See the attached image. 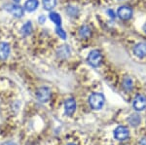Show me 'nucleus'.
<instances>
[{
  "instance_id": "3",
  "label": "nucleus",
  "mask_w": 146,
  "mask_h": 145,
  "mask_svg": "<svg viewBox=\"0 0 146 145\" xmlns=\"http://www.w3.org/2000/svg\"><path fill=\"white\" fill-rule=\"evenodd\" d=\"M5 10L15 18H22L23 16V12H25V9L23 7H21L16 3L7 4V5H5Z\"/></svg>"
},
{
  "instance_id": "8",
  "label": "nucleus",
  "mask_w": 146,
  "mask_h": 145,
  "mask_svg": "<svg viewBox=\"0 0 146 145\" xmlns=\"http://www.w3.org/2000/svg\"><path fill=\"white\" fill-rule=\"evenodd\" d=\"M76 110V101L74 99H68L64 102V111L67 116H72Z\"/></svg>"
},
{
  "instance_id": "1",
  "label": "nucleus",
  "mask_w": 146,
  "mask_h": 145,
  "mask_svg": "<svg viewBox=\"0 0 146 145\" xmlns=\"http://www.w3.org/2000/svg\"><path fill=\"white\" fill-rule=\"evenodd\" d=\"M105 99L103 97L102 93H93L89 97V103H90V106L95 110H100L103 107V104H104Z\"/></svg>"
},
{
  "instance_id": "5",
  "label": "nucleus",
  "mask_w": 146,
  "mask_h": 145,
  "mask_svg": "<svg viewBox=\"0 0 146 145\" xmlns=\"http://www.w3.org/2000/svg\"><path fill=\"white\" fill-rule=\"evenodd\" d=\"M114 137L119 141H124L129 137V130L125 126H119L114 130Z\"/></svg>"
},
{
  "instance_id": "9",
  "label": "nucleus",
  "mask_w": 146,
  "mask_h": 145,
  "mask_svg": "<svg viewBox=\"0 0 146 145\" xmlns=\"http://www.w3.org/2000/svg\"><path fill=\"white\" fill-rule=\"evenodd\" d=\"M10 45L6 42H0V60H5L10 55Z\"/></svg>"
},
{
  "instance_id": "26",
  "label": "nucleus",
  "mask_w": 146,
  "mask_h": 145,
  "mask_svg": "<svg viewBox=\"0 0 146 145\" xmlns=\"http://www.w3.org/2000/svg\"><path fill=\"white\" fill-rule=\"evenodd\" d=\"M67 145H76V144H74V143H68Z\"/></svg>"
},
{
  "instance_id": "22",
  "label": "nucleus",
  "mask_w": 146,
  "mask_h": 145,
  "mask_svg": "<svg viewBox=\"0 0 146 145\" xmlns=\"http://www.w3.org/2000/svg\"><path fill=\"white\" fill-rule=\"evenodd\" d=\"M45 20H46L45 16H40L39 19H38V21H39L40 23H45Z\"/></svg>"
},
{
  "instance_id": "23",
  "label": "nucleus",
  "mask_w": 146,
  "mask_h": 145,
  "mask_svg": "<svg viewBox=\"0 0 146 145\" xmlns=\"http://www.w3.org/2000/svg\"><path fill=\"white\" fill-rule=\"evenodd\" d=\"M107 13H110V15H111V16H110V17H111V18H113V19H114V17H115V14H114V13H113V11H112V10H109V11H108V12H107Z\"/></svg>"
},
{
  "instance_id": "16",
  "label": "nucleus",
  "mask_w": 146,
  "mask_h": 145,
  "mask_svg": "<svg viewBox=\"0 0 146 145\" xmlns=\"http://www.w3.org/2000/svg\"><path fill=\"white\" fill-rule=\"evenodd\" d=\"M123 88L126 91H128V92H129V91L133 90V79H131V77L127 76V77H125V78H124V80H123Z\"/></svg>"
},
{
  "instance_id": "24",
  "label": "nucleus",
  "mask_w": 146,
  "mask_h": 145,
  "mask_svg": "<svg viewBox=\"0 0 146 145\" xmlns=\"http://www.w3.org/2000/svg\"><path fill=\"white\" fill-rule=\"evenodd\" d=\"M143 30H144V31H145V33H146V23L144 24V26H143Z\"/></svg>"
},
{
  "instance_id": "4",
  "label": "nucleus",
  "mask_w": 146,
  "mask_h": 145,
  "mask_svg": "<svg viewBox=\"0 0 146 145\" xmlns=\"http://www.w3.org/2000/svg\"><path fill=\"white\" fill-rule=\"evenodd\" d=\"M51 90L48 87H41L36 91V97L42 103L48 102L51 99Z\"/></svg>"
},
{
  "instance_id": "15",
  "label": "nucleus",
  "mask_w": 146,
  "mask_h": 145,
  "mask_svg": "<svg viewBox=\"0 0 146 145\" xmlns=\"http://www.w3.org/2000/svg\"><path fill=\"white\" fill-rule=\"evenodd\" d=\"M128 122L133 127H137L141 122V118L138 114H131L128 118Z\"/></svg>"
},
{
  "instance_id": "14",
  "label": "nucleus",
  "mask_w": 146,
  "mask_h": 145,
  "mask_svg": "<svg viewBox=\"0 0 146 145\" xmlns=\"http://www.w3.org/2000/svg\"><path fill=\"white\" fill-rule=\"evenodd\" d=\"M32 28H33V27H32V23L27 22L22 26V28H21V33H22L23 36H28V35L31 34Z\"/></svg>"
},
{
  "instance_id": "19",
  "label": "nucleus",
  "mask_w": 146,
  "mask_h": 145,
  "mask_svg": "<svg viewBox=\"0 0 146 145\" xmlns=\"http://www.w3.org/2000/svg\"><path fill=\"white\" fill-rule=\"evenodd\" d=\"M66 13L69 15V17H76L79 13V10L76 8V7L68 6L66 8Z\"/></svg>"
},
{
  "instance_id": "7",
  "label": "nucleus",
  "mask_w": 146,
  "mask_h": 145,
  "mask_svg": "<svg viewBox=\"0 0 146 145\" xmlns=\"http://www.w3.org/2000/svg\"><path fill=\"white\" fill-rule=\"evenodd\" d=\"M118 17L123 21H128L133 17V10L129 6H121L117 11Z\"/></svg>"
},
{
  "instance_id": "17",
  "label": "nucleus",
  "mask_w": 146,
  "mask_h": 145,
  "mask_svg": "<svg viewBox=\"0 0 146 145\" xmlns=\"http://www.w3.org/2000/svg\"><path fill=\"white\" fill-rule=\"evenodd\" d=\"M50 19L56 26H60V25H62V18H60V14H58L56 12H51Z\"/></svg>"
},
{
  "instance_id": "11",
  "label": "nucleus",
  "mask_w": 146,
  "mask_h": 145,
  "mask_svg": "<svg viewBox=\"0 0 146 145\" xmlns=\"http://www.w3.org/2000/svg\"><path fill=\"white\" fill-rule=\"evenodd\" d=\"M70 54H71V50H70V48L67 45L60 46V48L58 49V52H56L58 57L60 58H66L69 57Z\"/></svg>"
},
{
  "instance_id": "13",
  "label": "nucleus",
  "mask_w": 146,
  "mask_h": 145,
  "mask_svg": "<svg viewBox=\"0 0 146 145\" xmlns=\"http://www.w3.org/2000/svg\"><path fill=\"white\" fill-rule=\"evenodd\" d=\"M79 34L82 38L88 39L92 36V29L90 28V26H88V25H83V26L80 27Z\"/></svg>"
},
{
  "instance_id": "18",
  "label": "nucleus",
  "mask_w": 146,
  "mask_h": 145,
  "mask_svg": "<svg viewBox=\"0 0 146 145\" xmlns=\"http://www.w3.org/2000/svg\"><path fill=\"white\" fill-rule=\"evenodd\" d=\"M44 9L47 11H51L56 6V0H42Z\"/></svg>"
},
{
  "instance_id": "12",
  "label": "nucleus",
  "mask_w": 146,
  "mask_h": 145,
  "mask_svg": "<svg viewBox=\"0 0 146 145\" xmlns=\"http://www.w3.org/2000/svg\"><path fill=\"white\" fill-rule=\"evenodd\" d=\"M38 6H39L38 0H27L25 3L23 9L27 12H34L37 8H38Z\"/></svg>"
},
{
  "instance_id": "6",
  "label": "nucleus",
  "mask_w": 146,
  "mask_h": 145,
  "mask_svg": "<svg viewBox=\"0 0 146 145\" xmlns=\"http://www.w3.org/2000/svg\"><path fill=\"white\" fill-rule=\"evenodd\" d=\"M133 108L136 111H142L146 108V97L143 93H138L133 99Z\"/></svg>"
},
{
  "instance_id": "10",
  "label": "nucleus",
  "mask_w": 146,
  "mask_h": 145,
  "mask_svg": "<svg viewBox=\"0 0 146 145\" xmlns=\"http://www.w3.org/2000/svg\"><path fill=\"white\" fill-rule=\"evenodd\" d=\"M133 53L137 58H143L146 57V43H137L133 47Z\"/></svg>"
},
{
  "instance_id": "20",
  "label": "nucleus",
  "mask_w": 146,
  "mask_h": 145,
  "mask_svg": "<svg viewBox=\"0 0 146 145\" xmlns=\"http://www.w3.org/2000/svg\"><path fill=\"white\" fill-rule=\"evenodd\" d=\"M56 34L58 35V36L60 37L62 39H63V40H65L66 39V33H65V31L63 30L62 27H60V26H56Z\"/></svg>"
},
{
  "instance_id": "25",
  "label": "nucleus",
  "mask_w": 146,
  "mask_h": 145,
  "mask_svg": "<svg viewBox=\"0 0 146 145\" xmlns=\"http://www.w3.org/2000/svg\"><path fill=\"white\" fill-rule=\"evenodd\" d=\"M14 1H15V2H17V3H18V2H20L21 0H14Z\"/></svg>"
},
{
  "instance_id": "2",
  "label": "nucleus",
  "mask_w": 146,
  "mask_h": 145,
  "mask_svg": "<svg viewBox=\"0 0 146 145\" xmlns=\"http://www.w3.org/2000/svg\"><path fill=\"white\" fill-rule=\"evenodd\" d=\"M88 64L93 67H98L102 64V54L100 50H92L87 58Z\"/></svg>"
},
{
  "instance_id": "21",
  "label": "nucleus",
  "mask_w": 146,
  "mask_h": 145,
  "mask_svg": "<svg viewBox=\"0 0 146 145\" xmlns=\"http://www.w3.org/2000/svg\"><path fill=\"white\" fill-rule=\"evenodd\" d=\"M138 145H146V137H143L139 140L138 142Z\"/></svg>"
}]
</instances>
